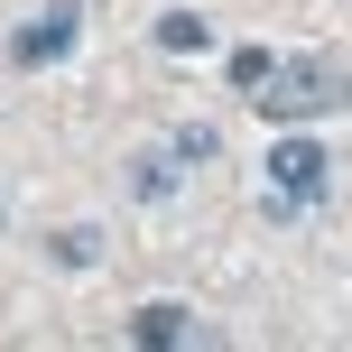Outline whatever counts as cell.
I'll list each match as a JSON object with an SVG mask.
<instances>
[{"mask_svg":"<svg viewBox=\"0 0 352 352\" xmlns=\"http://www.w3.org/2000/svg\"><path fill=\"white\" fill-rule=\"evenodd\" d=\"M250 102H260V121L297 130V121H324V111L352 102V74L334 65V56H297V65H269L260 84H250Z\"/></svg>","mask_w":352,"mask_h":352,"instance_id":"obj_1","label":"cell"},{"mask_svg":"<svg viewBox=\"0 0 352 352\" xmlns=\"http://www.w3.org/2000/svg\"><path fill=\"white\" fill-rule=\"evenodd\" d=\"M324 167H334V158H324L316 140H278V148H269V186H278V195H269V213L324 204Z\"/></svg>","mask_w":352,"mask_h":352,"instance_id":"obj_2","label":"cell"},{"mask_svg":"<svg viewBox=\"0 0 352 352\" xmlns=\"http://www.w3.org/2000/svg\"><path fill=\"white\" fill-rule=\"evenodd\" d=\"M74 37H84V0H47V10L10 37V56L19 65H56V56H74Z\"/></svg>","mask_w":352,"mask_h":352,"instance_id":"obj_3","label":"cell"},{"mask_svg":"<svg viewBox=\"0 0 352 352\" xmlns=\"http://www.w3.org/2000/svg\"><path fill=\"white\" fill-rule=\"evenodd\" d=\"M130 343H195V316L186 306H140L130 316Z\"/></svg>","mask_w":352,"mask_h":352,"instance_id":"obj_4","label":"cell"},{"mask_svg":"<svg viewBox=\"0 0 352 352\" xmlns=\"http://www.w3.org/2000/svg\"><path fill=\"white\" fill-rule=\"evenodd\" d=\"M130 195H140V204L176 195V148H140V158H130Z\"/></svg>","mask_w":352,"mask_h":352,"instance_id":"obj_5","label":"cell"},{"mask_svg":"<svg viewBox=\"0 0 352 352\" xmlns=\"http://www.w3.org/2000/svg\"><path fill=\"white\" fill-rule=\"evenodd\" d=\"M47 260H56V269H93V260H102V232L65 223V232H56V241H47Z\"/></svg>","mask_w":352,"mask_h":352,"instance_id":"obj_6","label":"cell"},{"mask_svg":"<svg viewBox=\"0 0 352 352\" xmlns=\"http://www.w3.org/2000/svg\"><path fill=\"white\" fill-rule=\"evenodd\" d=\"M158 47L195 56V47H204V19H195V10H167V19H158Z\"/></svg>","mask_w":352,"mask_h":352,"instance_id":"obj_7","label":"cell"},{"mask_svg":"<svg viewBox=\"0 0 352 352\" xmlns=\"http://www.w3.org/2000/svg\"><path fill=\"white\" fill-rule=\"evenodd\" d=\"M269 65H278V56H260V47H232V84H241V93H250V84H260V74H269Z\"/></svg>","mask_w":352,"mask_h":352,"instance_id":"obj_8","label":"cell"},{"mask_svg":"<svg viewBox=\"0 0 352 352\" xmlns=\"http://www.w3.org/2000/svg\"><path fill=\"white\" fill-rule=\"evenodd\" d=\"M167 148H176V158H213V130H204V121H186V130H176Z\"/></svg>","mask_w":352,"mask_h":352,"instance_id":"obj_9","label":"cell"}]
</instances>
